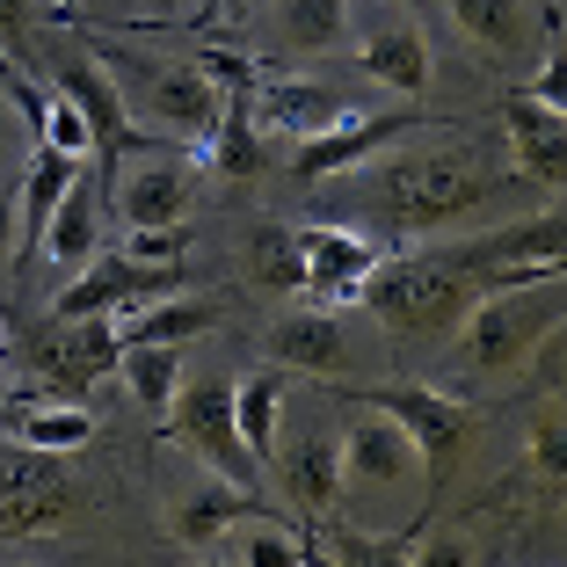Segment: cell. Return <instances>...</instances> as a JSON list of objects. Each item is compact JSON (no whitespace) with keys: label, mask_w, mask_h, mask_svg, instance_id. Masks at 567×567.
Wrapping results in <instances>:
<instances>
[{"label":"cell","mask_w":567,"mask_h":567,"mask_svg":"<svg viewBox=\"0 0 567 567\" xmlns=\"http://www.w3.org/2000/svg\"><path fill=\"white\" fill-rule=\"evenodd\" d=\"M502 183H509V161L487 138H444V146H415V153H393V161L371 153L364 175H357V204L385 234L430 240V234H451L458 218H473L487 197H502Z\"/></svg>","instance_id":"1"},{"label":"cell","mask_w":567,"mask_h":567,"mask_svg":"<svg viewBox=\"0 0 567 567\" xmlns=\"http://www.w3.org/2000/svg\"><path fill=\"white\" fill-rule=\"evenodd\" d=\"M473 299H481V284L430 255H393V262L379 255L371 277L357 284V313H371V328L401 350H444Z\"/></svg>","instance_id":"2"},{"label":"cell","mask_w":567,"mask_h":567,"mask_svg":"<svg viewBox=\"0 0 567 567\" xmlns=\"http://www.w3.org/2000/svg\"><path fill=\"white\" fill-rule=\"evenodd\" d=\"M95 59L110 66L124 95V117L146 124L161 138H183V146H204L226 110V87L197 66V59H138V51H117V44H95Z\"/></svg>","instance_id":"3"},{"label":"cell","mask_w":567,"mask_h":567,"mask_svg":"<svg viewBox=\"0 0 567 567\" xmlns=\"http://www.w3.org/2000/svg\"><path fill=\"white\" fill-rule=\"evenodd\" d=\"M560 277L567 269H546V277H524V284H495L481 299L466 306L458 320V364L481 371V379H502V371H517L524 357L538 350V334L560 328Z\"/></svg>","instance_id":"4"},{"label":"cell","mask_w":567,"mask_h":567,"mask_svg":"<svg viewBox=\"0 0 567 567\" xmlns=\"http://www.w3.org/2000/svg\"><path fill=\"white\" fill-rule=\"evenodd\" d=\"M560 248H567V212L546 197V212H524L509 226H487V234H466V240L430 234L422 255L458 269V277H473L481 291H495V284H524V277H546V269H567Z\"/></svg>","instance_id":"5"},{"label":"cell","mask_w":567,"mask_h":567,"mask_svg":"<svg viewBox=\"0 0 567 567\" xmlns=\"http://www.w3.org/2000/svg\"><path fill=\"white\" fill-rule=\"evenodd\" d=\"M262 350H269V364L328 379V385H350L357 371H379V334H371V320H357V306H320V299H299L291 313L269 320Z\"/></svg>","instance_id":"6"},{"label":"cell","mask_w":567,"mask_h":567,"mask_svg":"<svg viewBox=\"0 0 567 567\" xmlns=\"http://www.w3.org/2000/svg\"><path fill=\"white\" fill-rule=\"evenodd\" d=\"M167 436L204 458L212 473H226L234 487H255V451L240 444V422H234V379H183L175 385V401H167Z\"/></svg>","instance_id":"7"},{"label":"cell","mask_w":567,"mask_h":567,"mask_svg":"<svg viewBox=\"0 0 567 567\" xmlns=\"http://www.w3.org/2000/svg\"><path fill=\"white\" fill-rule=\"evenodd\" d=\"M334 458H342V495H408V487L430 481V458L415 451V436L393 415H379L371 401L342 422Z\"/></svg>","instance_id":"8"},{"label":"cell","mask_w":567,"mask_h":567,"mask_svg":"<svg viewBox=\"0 0 567 567\" xmlns=\"http://www.w3.org/2000/svg\"><path fill=\"white\" fill-rule=\"evenodd\" d=\"M124 342H117V320L110 313H81V320H59L30 334V364L44 379V393H66V401H87L110 371H117Z\"/></svg>","instance_id":"9"},{"label":"cell","mask_w":567,"mask_h":567,"mask_svg":"<svg viewBox=\"0 0 567 567\" xmlns=\"http://www.w3.org/2000/svg\"><path fill=\"white\" fill-rule=\"evenodd\" d=\"M189 197H197V175L183 153H138V146L110 153V204L132 234L138 226H183Z\"/></svg>","instance_id":"10"},{"label":"cell","mask_w":567,"mask_h":567,"mask_svg":"<svg viewBox=\"0 0 567 567\" xmlns=\"http://www.w3.org/2000/svg\"><path fill=\"white\" fill-rule=\"evenodd\" d=\"M175 277H183L175 262H138V255H110V248H95L66 284H59L51 313H59V320H81V313H124V306H146V299H161V291H175Z\"/></svg>","instance_id":"11"},{"label":"cell","mask_w":567,"mask_h":567,"mask_svg":"<svg viewBox=\"0 0 567 567\" xmlns=\"http://www.w3.org/2000/svg\"><path fill=\"white\" fill-rule=\"evenodd\" d=\"M73 487L66 473L51 466V451H0V538H37V532H59L73 517Z\"/></svg>","instance_id":"12"},{"label":"cell","mask_w":567,"mask_h":567,"mask_svg":"<svg viewBox=\"0 0 567 567\" xmlns=\"http://www.w3.org/2000/svg\"><path fill=\"white\" fill-rule=\"evenodd\" d=\"M364 401L415 436V451L430 458V473H444L451 458H458V444H466V430H473L466 401H451V393H436V385H371Z\"/></svg>","instance_id":"13"},{"label":"cell","mask_w":567,"mask_h":567,"mask_svg":"<svg viewBox=\"0 0 567 567\" xmlns=\"http://www.w3.org/2000/svg\"><path fill=\"white\" fill-rule=\"evenodd\" d=\"M502 146H509V167H517L524 183H538L553 197L567 175V110H553L532 87H517V95L502 102Z\"/></svg>","instance_id":"14"},{"label":"cell","mask_w":567,"mask_h":567,"mask_svg":"<svg viewBox=\"0 0 567 567\" xmlns=\"http://www.w3.org/2000/svg\"><path fill=\"white\" fill-rule=\"evenodd\" d=\"M415 110H379V117H334L328 132H306L291 138V175H350L364 167L371 153H385V138H408L415 132Z\"/></svg>","instance_id":"15"},{"label":"cell","mask_w":567,"mask_h":567,"mask_svg":"<svg viewBox=\"0 0 567 567\" xmlns=\"http://www.w3.org/2000/svg\"><path fill=\"white\" fill-rule=\"evenodd\" d=\"M350 44H357V66H364L379 87H393V95H430V37H422L408 16L371 8V22L350 37Z\"/></svg>","instance_id":"16"},{"label":"cell","mask_w":567,"mask_h":567,"mask_svg":"<svg viewBox=\"0 0 567 567\" xmlns=\"http://www.w3.org/2000/svg\"><path fill=\"white\" fill-rule=\"evenodd\" d=\"M299 255H306L299 299H320V306H357V284L379 262V248L364 234H350V226H299Z\"/></svg>","instance_id":"17"},{"label":"cell","mask_w":567,"mask_h":567,"mask_svg":"<svg viewBox=\"0 0 567 567\" xmlns=\"http://www.w3.org/2000/svg\"><path fill=\"white\" fill-rule=\"evenodd\" d=\"M51 81H59V95L73 102L87 117V138H95V153H117V146H132L138 138V124L124 117V95H117V81H110V66H102L95 51H66L59 66H51Z\"/></svg>","instance_id":"18"},{"label":"cell","mask_w":567,"mask_h":567,"mask_svg":"<svg viewBox=\"0 0 567 567\" xmlns=\"http://www.w3.org/2000/svg\"><path fill=\"white\" fill-rule=\"evenodd\" d=\"M269 466H277V487L291 495L299 517H328L334 502H342V458H334L328 430H299L291 444L269 451Z\"/></svg>","instance_id":"19"},{"label":"cell","mask_w":567,"mask_h":567,"mask_svg":"<svg viewBox=\"0 0 567 567\" xmlns=\"http://www.w3.org/2000/svg\"><path fill=\"white\" fill-rule=\"evenodd\" d=\"M466 44H481L495 66H517L538 51V0H444Z\"/></svg>","instance_id":"20"},{"label":"cell","mask_w":567,"mask_h":567,"mask_svg":"<svg viewBox=\"0 0 567 567\" xmlns=\"http://www.w3.org/2000/svg\"><path fill=\"white\" fill-rule=\"evenodd\" d=\"M248 509H255V487H234L226 473L167 487V532H175V546H218V532H234Z\"/></svg>","instance_id":"21"},{"label":"cell","mask_w":567,"mask_h":567,"mask_svg":"<svg viewBox=\"0 0 567 567\" xmlns=\"http://www.w3.org/2000/svg\"><path fill=\"white\" fill-rule=\"evenodd\" d=\"M95 248H102V189L87 183V175H73L66 197L51 204V218H44V234H37V255H30V262L73 277V269H81Z\"/></svg>","instance_id":"22"},{"label":"cell","mask_w":567,"mask_h":567,"mask_svg":"<svg viewBox=\"0 0 567 567\" xmlns=\"http://www.w3.org/2000/svg\"><path fill=\"white\" fill-rule=\"evenodd\" d=\"M0 422H8L16 444L51 451V458H66V451H81L87 436H95L87 401H66V393H8V401H0Z\"/></svg>","instance_id":"23"},{"label":"cell","mask_w":567,"mask_h":567,"mask_svg":"<svg viewBox=\"0 0 567 567\" xmlns=\"http://www.w3.org/2000/svg\"><path fill=\"white\" fill-rule=\"evenodd\" d=\"M248 110L262 117L269 138H306V132H328L334 117H350V102L320 81H262L248 87Z\"/></svg>","instance_id":"24"},{"label":"cell","mask_w":567,"mask_h":567,"mask_svg":"<svg viewBox=\"0 0 567 567\" xmlns=\"http://www.w3.org/2000/svg\"><path fill=\"white\" fill-rule=\"evenodd\" d=\"M269 22L291 59H328V51H350L357 0H269Z\"/></svg>","instance_id":"25"},{"label":"cell","mask_w":567,"mask_h":567,"mask_svg":"<svg viewBox=\"0 0 567 567\" xmlns=\"http://www.w3.org/2000/svg\"><path fill=\"white\" fill-rule=\"evenodd\" d=\"M117 320V342H197V334L218 328V306L212 299H183V291H161L146 306H124Z\"/></svg>","instance_id":"26"},{"label":"cell","mask_w":567,"mask_h":567,"mask_svg":"<svg viewBox=\"0 0 567 567\" xmlns=\"http://www.w3.org/2000/svg\"><path fill=\"white\" fill-rule=\"evenodd\" d=\"M218 553L234 567H313L320 553H313V538H299V532H284V524H269V517H240L234 532H218Z\"/></svg>","instance_id":"27"},{"label":"cell","mask_w":567,"mask_h":567,"mask_svg":"<svg viewBox=\"0 0 567 567\" xmlns=\"http://www.w3.org/2000/svg\"><path fill=\"white\" fill-rule=\"evenodd\" d=\"M117 371H124V385H132V401L161 422L167 401H175V385H183V342H124Z\"/></svg>","instance_id":"28"},{"label":"cell","mask_w":567,"mask_h":567,"mask_svg":"<svg viewBox=\"0 0 567 567\" xmlns=\"http://www.w3.org/2000/svg\"><path fill=\"white\" fill-rule=\"evenodd\" d=\"M234 422H240V444L255 451V466H269L277 422H284V364H269V371H255L248 385H234Z\"/></svg>","instance_id":"29"},{"label":"cell","mask_w":567,"mask_h":567,"mask_svg":"<svg viewBox=\"0 0 567 567\" xmlns=\"http://www.w3.org/2000/svg\"><path fill=\"white\" fill-rule=\"evenodd\" d=\"M212 167L226 175V183H248L255 167H262V138H255V110H248V87L240 95H226V110H218V124H212Z\"/></svg>","instance_id":"30"},{"label":"cell","mask_w":567,"mask_h":567,"mask_svg":"<svg viewBox=\"0 0 567 567\" xmlns=\"http://www.w3.org/2000/svg\"><path fill=\"white\" fill-rule=\"evenodd\" d=\"M248 277L262 291H284V299H299L306 291V255H299V226H262L248 240Z\"/></svg>","instance_id":"31"},{"label":"cell","mask_w":567,"mask_h":567,"mask_svg":"<svg viewBox=\"0 0 567 567\" xmlns=\"http://www.w3.org/2000/svg\"><path fill=\"white\" fill-rule=\"evenodd\" d=\"M37 146L66 153V161H87V153H95V138H87V117L73 110L66 95H44V110H37Z\"/></svg>","instance_id":"32"},{"label":"cell","mask_w":567,"mask_h":567,"mask_svg":"<svg viewBox=\"0 0 567 567\" xmlns=\"http://www.w3.org/2000/svg\"><path fill=\"white\" fill-rule=\"evenodd\" d=\"M524 458H532V473H538L546 487L567 481V422H560V408H546V415L532 422V436H524Z\"/></svg>","instance_id":"33"},{"label":"cell","mask_w":567,"mask_h":567,"mask_svg":"<svg viewBox=\"0 0 567 567\" xmlns=\"http://www.w3.org/2000/svg\"><path fill=\"white\" fill-rule=\"evenodd\" d=\"M183 248H189L183 226H138L124 255H138V262H183Z\"/></svg>","instance_id":"34"},{"label":"cell","mask_w":567,"mask_h":567,"mask_svg":"<svg viewBox=\"0 0 567 567\" xmlns=\"http://www.w3.org/2000/svg\"><path fill=\"white\" fill-rule=\"evenodd\" d=\"M22 110H16V95H8V87H0V175H16L22 167V138H37V132H22Z\"/></svg>","instance_id":"35"},{"label":"cell","mask_w":567,"mask_h":567,"mask_svg":"<svg viewBox=\"0 0 567 567\" xmlns=\"http://www.w3.org/2000/svg\"><path fill=\"white\" fill-rule=\"evenodd\" d=\"M408 560H415V567H466V560H481V553H473V538H458V532H436L430 546H415Z\"/></svg>","instance_id":"36"},{"label":"cell","mask_w":567,"mask_h":567,"mask_svg":"<svg viewBox=\"0 0 567 567\" xmlns=\"http://www.w3.org/2000/svg\"><path fill=\"white\" fill-rule=\"evenodd\" d=\"M524 87H532L538 102H553V110H567V59H560V44H553L546 59H538V73H532Z\"/></svg>","instance_id":"37"},{"label":"cell","mask_w":567,"mask_h":567,"mask_svg":"<svg viewBox=\"0 0 567 567\" xmlns=\"http://www.w3.org/2000/svg\"><path fill=\"white\" fill-rule=\"evenodd\" d=\"M8 262H16V189L0 183V277H8Z\"/></svg>","instance_id":"38"},{"label":"cell","mask_w":567,"mask_h":567,"mask_svg":"<svg viewBox=\"0 0 567 567\" xmlns=\"http://www.w3.org/2000/svg\"><path fill=\"white\" fill-rule=\"evenodd\" d=\"M22 22H30V0H0V51L22 44Z\"/></svg>","instance_id":"39"},{"label":"cell","mask_w":567,"mask_h":567,"mask_svg":"<svg viewBox=\"0 0 567 567\" xmlns=\"http://www.w3.org/2000/svg\"><path fill=\"white\" fill-rule=\"evenodd\" d=\"M218 16H255V0H218Z\"/></svg>","instance_id":"40"}]
</instances>
